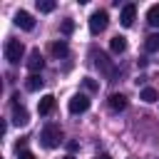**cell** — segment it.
<instances>
[{
  "label": "cell",
  "instance_id": "6da1fadb",
  "mask_svg": "<svg viewBox=\"0 0 159 159\" xmlns=\"http://www.w3.org/2000/svg\"><path fill=\"white\" fill-rule=\"evenodd\" d=\"M40 142H42V147H47V149L60 147V142H62V129H60L57 124H45V127H42V134H40Z\"/></svg>",
  "mask_w": 159,
  "mask_h": 159
},
{
  "label": "cell",
  "instance_id": "7a4b0ae2",
  "mask_svg": "<svg viewBox=\"0 0 159 159\" xmlns=\"http://www.w3.org/2000/svg\"><path fill=\"white\" fill-rule=\"evenodd\" d=\"M22 55H25V45L20 40H7L5 42V60L10 65H17L22 60Z\"/></svg>",
  "mask_w": 159,
  "mask_h": 159
},
{
  "label": "cell",
  "instance_id": "3957f363",
  "mask_svg": "<svg viewBox=\"0 0 159 159\" xmlns=\"http://www.w3.org/2000/svg\"><path fill=\"white\" fill-rule=\"evenodd\" d=\"M107 22H109L107 10H94V12L89 15V32H92V35H99V32L107 27Z\"/></svg>",
  "mask_w": 159,
  "mask_h": 159
},
{
  "label": "cell",
  "instance_id": "277c9868",
  "mask_svg": "<svg viewBox=\"0 0 159 159\" xmlns=\"http://www.w3.org/2000/svg\"><path fill=\"white\" fill-rule=\"evenodd\" d=\"M94 65H97V67H99V70H102V72H104V75H107L109 80H112V77L117 75V67H114V65L109 62V57H107L104 52H94Z\"/></svg>",
  "mask_w": 159,
  "mask_h": 159
},
{
  "label": "cell",
  "instance_id": "5b68a950",
  "mask_svg": "<svg viewBox=\"0 0 159 159\" xmlns=\"http://www.w3.org/2000/svg\"><path fill=\"white\" fill-rule=\"evenodd\" d=\"M67 109H70L72 114H82V112H87V109H89V97H87V94H75V97L70 99Z\"/></svg>",
  "mask_w": 159,
  "mask_h": 159
},
{
  "label": "cell",
  "instance_id": "8992f818",
  "mask_svg": "<svg viewBox=\"0 0 159 159\" xmlns=\"http://www.w3.org/2000/svg\"><path fill=\"white\" fill-rule=\"evenodd\" d=\"M42 67H45V57H42V52H40V50H32L30 57H27V70H30L32 75H40Z\"/></svg>",
  "mask_w": 159,
  "mask_h": 159
},
{
  "label": "cell",
  "instance_id": "52a82bcc",
  "mask_svg": "<svg viewBox=\"0 0 159 159\" xmlns=\"http://www.w3.org/2000/svg\"><path fill=\"white\" fill-rule=\"evenodd\" d=\"M27 122H30V112H27L22 104L12 102V124H15V127H25Z\"/></svg>",
  "mask_w": 159,
  "mask_h": 159
},
{
  "label": "cell",
  "instance_id": "ba28073f",
  "mask_svg": "<svg viewBox=\"0 0 159 159\" xmlns=\"http://www.w3.org/2000/svg\"><path fill=\"white\" fill-rule=\"evenodd\" d=\"M134 17H137V5H132V2H127V5L122 7V15H119V22H122L124 27H132V22H134Z\"/></svg>",
  "mask_w": 159,
  "mask_h": 159
},
{
  "label": "cell",
  "instance_id": "9c48e42d",
  "mask_svg": "<svg viewBox=\"0 0 159 159\" xmlns=\"http://www.w3.org/2000/svg\"><path fill=\"white\" fill-rule=\"evenodd\" d=\"M15 25H17V27H22V30H32V27H35V20H32V15H30V12L17 10V12H15Z\"/></svg>",
  "mask_w": 159,
  "mask_h": 159
},
{
  "label": "cell",
  "instance_id": "30bf717a",
  "mask_svg": "<svg viewBox=\"0 0 159 159\" xmlns=\"http://www.w3.org/2000/svg\"><path fill=\"white\" fill-rule=\"evenodd\" d=\"M109 50H112L114 55H122V52L127 50V37H124V35H114V37L109 40Z\"/></svg>",
  "mask_w": 159,
  "mask_h": 159
},
{
  "label": "cell",
  "instance_id": "8fae6325",
  "mask_svg": "<svg viewBox=\"0 0 159 159\" xmlns=\"http://www.w3.org/2000/svg\"><path fill=\"white\" fill-rule=\"evenodd\" d=\"M52 109H55V97H52V94H45V97L37 102V112L45 117V114H50Z\"/></svg>",
  "mask_w": 159,
  "mask_h": 159
},
{
  "label": "cell",
  "instance_id": "7c38bea8",
  "mask_svg": "<svg viewBox=\"0 0 159 159\" xmlns=\"http://www.w3.org/2000/svg\"><path fill=\"white\" fill-rule=\"evenodd\" d=\"M50 52H52L55 57H67V55H70V47H67L65 40H55V42L50 45Z\"/></svg>",
  "mask_w": 159,
  "mask_h": 159
},
{
  "label": "cell",
  "instance_id": "4fadbf2b",
  "mask_svg": "<svg viewBox=\"0 0 159 159\" xmlns=\"http://www.w3.org/2000/svg\"><path fill=\"white\" fill-rule=\"evenodd\" d=\"M109 109H112V112L127 109V97H124V94H109Z\"/></svg>",
  "mask_w": 159,
  "mask_h": 159
},
{
  "label": "cell",
  "instance_id": "5bb4252c",
  "mask_svg": "<svg viewBox=\"0 0 159 159\" xmlns=\"http://www.w3.org/2000/svg\"><path fill=\"white\" fill-rule=\"evenodd\" d=\"M42 84H45V80H42L40 75H30V77H27V82H25V87H27L30 92H37Z\"/></svg>",
  "mask_w": 159,
  "mask_h": 159
},
{
  "label": "cell",
  "instance_id": "9a60e30c",
  "mask_svg": "<svg viewBox=\"0 0 159 159\" xmlns=\"http://www.w3.org/2000/svg\"><path fill=\"white\" fill-rule=\"evenodd\" d=\"M139 99H144L147 104H152V102H157V99H159V94H157V89H154V87H144V89L139 92Z\"/></svg>",
  "mask_w": 159,
  "mask_h": 159
},
{
  "label": "cell",
  "instance_id": "2e32d148",
  "mask_svg": "<svg viewBox=\"0 0 159 159\" xmlns=\"http://www.w3.org/2000/svg\"><path fill=\"white\" fill-rule=\"evenodd\" d=\"M147 22H149L152 27H159V5H152V7L147 10Z\"/></svg>",
  "mask_w": 159,
  "mask_h": 159
},
{
  "label": "cell",
  "instance_id": "e0dca14e",
  "mask_svg": "<svg viewBox=\"0 0 159 159\" xmlns=\"http://www.w3.org/2000/svg\"><path fill=\"white\" fill-rule=\"evenodd\" d=\"M144 47H147V52H159V32L149 35L147 42H144Z\"/></svg>",
  "mask_w": 159,
  "mask_h": 159
},
{
  "label": "cell",
  "instance_id": "ac0fdd59",
  "mask_svg": "<svg viewBox=\"0 0 159 159\" xmlns=\"http://www.w3.org/2000/svg\"><path fill=\"white\" fill-rule=\"evenodd\" d=\"M35 5H37V10H40V12H52V10L57 7V2H55V0H37Z\"/></svg>",
  "mask_w": 159,
  "mask_h": 159
},
{
  "label": "cell",
  "instance_id": "d6986e66",
  "mask_svg": "<svg viewBox=\"0 0 159 159\" xmlns=\"http://www.w3.org/2000/svg\"><path fill=\"white\" fill-rule=\"evenodd\" d=\"M72 32H75V22L72 20H65L62 22V35H72Z\"/></svg>",
  "mask_w": 159,
  "mask_h": 159
},
{
  "label": "cell",
  "instance_id": "ffe728a7",
  "mask_svg": "<svg viewBox=\"0 0 159 159\" xmlns=\"http://www.w3.org/2000/svg\"><path fill=\"white\" fill-rule=\"evenodd\" d=\"M84 87H87L89 92H94V89H97V82H94L92 77H84Z\"/></svg>",
  "mask_w": 159,
  "mask_h": 159
},
{
  "label": "cell",
  "instance_id": "44dd1931",
  "mask_svg": "<svg viewBox=\"0 0 159 159\" xmlns=\"http://www.w3.org/2000/svg\"><path fill=\"white\" fill-rule=\"evenodd\" d=\"M17 159H35V154L27 152V149H22V152H17Z\"/></svg>",
  "mask_w": 159,
  "mask_h": 159
},
{
  "label": "cell",
  "instance_id": "7402d4cb",
  "mask_svg": "<svg viewBox=\"0 0 159 159\" xmlns=\"http://www.w3.org/2000/svg\"><path fill=\"white\" fill-rule=\"evenodd\" d=\"M67 149H70V152H77V149H80V144H77V142H70V144H67Z\"/></svg>",
  "mask_w": 159,
  "mask_h": 159
},
{
  "label": "cell",
  "instance_id": "603a6c76",
  "mask_svg": "<svg viewBox=\"0 0 159 159\" xmlns=\"http://www.w3.org/2000/svg\"><path fill=\"white\" fill-rule=\"evenodd\" d=\"M97 159H112V157H109V154H99Z\"/></svg>",
  "mask_w": 159,
  "mask_h": 159
},
{
  "label": "cell",
  "instance_id": "cb8c5ba5",
  "mask_svg": "<svg viewBox=\"0 0 159 159\" xmlns=\"http://www.w3.org/2000/svg\"><path fill=\"white\" fill-rule=\"evenodd\" d=\"M62 159H75V157H72V154H67V157H62Z\"/></svg>",
  "mask_w": 159,
  "mask_h": 159
}]
</instances>
